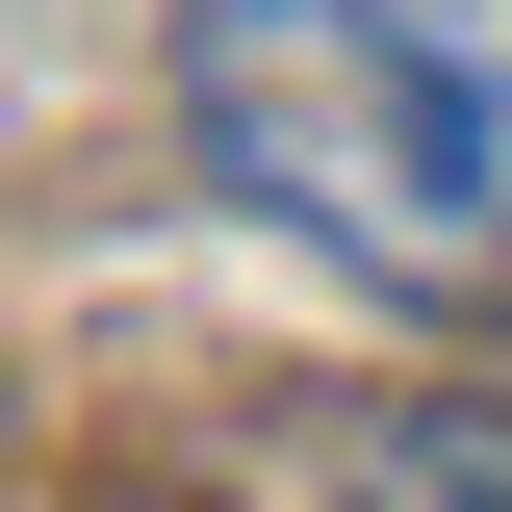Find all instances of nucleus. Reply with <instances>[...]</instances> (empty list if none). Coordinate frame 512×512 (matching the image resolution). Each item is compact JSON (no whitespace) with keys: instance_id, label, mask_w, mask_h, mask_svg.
<instances>
[{"instance_id":"f257e3e1","label":"nucleus","mask_w":512,"mask_h":512,"mask_svg":"<svg viewBox=\"0 0 512 512\" xmlns=\"http://www.w3.org/2000/svg\"><path fill=\"white\" fill-rule=\"evenodd\" d=\"M180 154L333 282L512 333V0H180Z\"/></svg>"},{"instance_id":"f03ea898","label":"nucleus","mask_w":512,"mask_h":512,"mask_svg":"<svg viewBox=\"0 0 512 512\" xmlns=\"http://www.w3.org/2000/svg\"><path fill=\"white\" fill-rule=\"evenodd\" d=\"M128 512H512V410L487 384H256Z\"/></svg>"}]
</instances>
